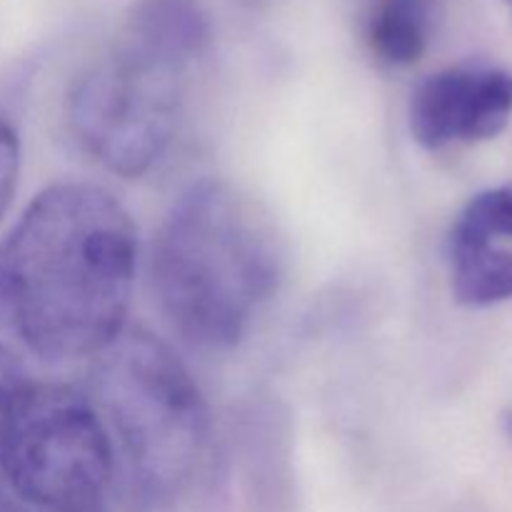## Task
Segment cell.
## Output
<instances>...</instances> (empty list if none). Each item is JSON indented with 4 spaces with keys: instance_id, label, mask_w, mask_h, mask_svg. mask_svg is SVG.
Wrapping results in <instances>:
<instances>
[{
    "instance_id": "1",
    "label": "cell",
    "mask_w": 512,
    "mask_h": 512,
    "mask_svg": "<svg viewBox=\"0 0 512 512\" xmlns=\"http://www.w3.org/2000/svg\"><path fill=\"white\" fill-rule=\"evenodd\" d=\"M138 228L95 183H58L0 240V325L43 360L95 358L128 328Z\"/></svg>"
},
{
    "instance_id": "2",
    "label": "cell",
    "mask_w": 512,
    "mask_h": 512,
    "mask_svg": "<svg viewBox=\"0 0 512 512\" xmlns=\"http://www.w3.org/2000/svg\"><path fill=\"white\" fill-rule=\"evenodd\" d=\"M285 275L270 215L225 180L190 185L160 223L150 253L155 303L180 340L223 353L243 343Z\"/></svg>"
},
{
    "instance_id": "3",
    "label": "cell",
    "mask_w": 512,
    "mask_h": 512,
    "mask_svg": "<svg viewBox=\"0 0 512 512\" xmlns=\"http://www.w3.org/2000/svg\"><path fill=\"white\" fill-rule=\"evenodd\" d=\"M90 400L143 493L170 498L195 478L210 443V410L165 340L125 328L95 355Z\"/></svg>"
},
{
    "instance_id": "4",
    "label": "cell",
    "mask_w": 512,
    "mask_h": 512,
    "mask_svg": "<svg viewBox=\"0 0 512 512\" xmlns=\"http://www.w3.org/2000/svg\"><path fill=\"white\" fill-rule=\"evenodd\" d=\"M3 480L38 512H105L115 448L90 395L30 380L10 418Z\"/></svg>"
},
{
    "instance_id": "5",
    "label": "cell",
    "mask_w": 512,
    "mask_h": 512,
    "mask_svg": "<svg viewBox=\"0 0 512 512\" xmlns=\"http://www.w3.org/2000/svg\"><path fill=\"white\" fill-rule=\"evenodd\" d=\"M188 68L115 40L68 95V125L80 148L123 178H140L178 133Z\"/></svg>"
},
{
    "instance_id": "6",
    "label": "cell",
    "mask_w": 512,
    "mask_h": 512,
    "mask_svg": "<svg viewBox=\"0 0 512 512\" xmlns=\"http://www.w3.org/2000/svg\"><path fill=\"white\" fill-rule=\"evenodd\" d=\"M512 73L498 65L460 63L420 80L408 108L410 133L425 150L483 143L508 128Z\"/></svg>"
},
{
    "instance_id": "7",
    "label": "cell",
    "mask_w": 512,
    "mask_h": 512,
    "mask_svg": "<svg viewBox=\"0 0 512 512\" xmlns=\"http://www.w3.org/2000/svg\"><path fill=\"white\" fill-rule=\"evenodd\" d=\"M118 40L190 68L210 48L213 25L200 0H138Z\"/></svg>"
},
{
    "instance_id": "8",
    "label": "cell",
    "mask_w": 512,
    "mask_h": 512,
    "mask_svg": "<svg viewBox=\"0 0 512 512\" xmlns=\"http://www.w3.org/2000/svg\"><path fill=\"white\" fill-rule=\"evenodd\" d=\"M435 0H378L368 23V43L378 60L408 68L425 55L433 35Z\"/></svg>"
},
{
    "instance_id": "9",
    "label": "cell",
    "mask_w": 512,
    "mask_h": 512,
    "mask_svg": "<svg viewBox=\"0 0 512 512\" xmlns=\"http://www.w3.org/2000/svg\"><path fill=\"white\" fill-rule=\"evenodd\" d=\"M453 295L465 308H490L512 300V253L493 243L448 240Z\"/></svg>"
},
{
    "instance_id": "10",
    "label": "cell",
    "mask_w": 512,
    "mask_h": 512,
    "mask_svg": "<svg viewBox=\"0 0 512 512\" xmlns=\"http://www.w3.org/2000/svg\"><path fill=\"white\" fill-rule=\"evenodd\" d=\"M495 238H512V183L475 195L450 230V240L465 243H493Z\"/></svg>"
},
{
    "instance_id": "11",
    "label": "cell",
    "mask_w": 512,
    "mask_h": 512,
    "mask_svg": "<svg viewBox=\"0 0 512 512\" xmlns=\"http://www.w3.org/2000/svg\"><path fill=\"white\" fill-rule=\"evenodd\" d=\"M30 373L25 363L20 360L18 353L0 343V488L5 485L3 480V448H5V435H8L10 418L15 413L20 395L30 385Z\"/></svg>"
},
{
    "instance_id": "12",
    "label": "cell",
    "mask_w": 512,
    "mask_h": 512,
    "mask_svg": "<svg viewBox=\"0 0 512 512\" xmlns=\"http://www.w3.org/2000/svg\"><path fill=\"white\" fill-rule=\"evenodd\" d=\"M20 175V140L8 115L0 110V218L13 203Z\"/></svg>"
},
{
    "instance_id": "13",
    "label": "cell",
    "mask_w": 512,
    "mask_h": 512,
    "mask_svg": "<svg viewBox=\"0 0 512 512\" xmlns=\"http://www.w3.org/2000/svg\"><path fill=\"white\" fill-rule=\"evenodd\" d=\"M0 512H28L25 508H20V503H15L5 488H0Z\"/></svg>"
},
{
    "instance_id": "14",
    "label": "cell",
    "mask_w": 512,
    "mask_h": 512,
    "mask_svg": "<svg viewBox=\"0 0 512 512\" xmlns=\"http://www.w3.org/2000/svg\"><path fill=\"white\" fill-rule=\"evenodd\" d=\"M503 428H505V433H508L510 440H512V408L503 415Z\"/></svg>"
},
{
    "instance_id": "15",
    "label": "cell",
    "mask_w": 512,
    "mask_h": 512,
    "mask_svg": "<svg viewBox=\"0 0 512 512\" xmlns=\"http://www.w3.org/2000/svg\"><path fill=\"white\" fill-rule=\"evenodd\" d=\"M505 3H508V5H512V0H505Z\"/></svg>"
}]
</instances>
